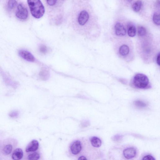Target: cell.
I'll list each match as a JSON object with an SVG mask.
<instances>
[{
    "label": "cell",
    "instance_id": "4316f807",
    "mask_svg": "<svg viewBox=\"0 0 160 160\" xmlns=\"http://www.w3.org/2000/svg\"><path fill=\"white\" fill-rule=\"evenodd\" d=\"M78 160H87V159L84 156H81L79 158Z\"/></svg>",
    "mask_w": 160,
    "mask_h": 160
},
{
    "label": "cell",
    "instance_id": "cb8c5ba5",
    "mask_svg": "<svg viewBox=\"0 0 160 160\" xmlns=\"http://www.w3.org/2000/svg\"><path fill=\"white\" fill-rule=\"evenodd\" d=\"M142 160H156L155 159L150 155H147L144 157Z\"/></svg>",
    "mask_w": 160,
    "mask_h": 160
},
{
    "label": "cell",
    "instance_id": "ac0fdd59",
    "mask_svg": "<svg viewBox=\"0 0 160 160\" xmlns=\"http://www.w3.org/2000/svg\"><path fill=\"white\" fill-rule=\"evenodd\" d=\"M40 157L39 154L38 153L35 152L29 155L28 159L29 160H38Z\"/></svg>",
    "mask_w": 160,
    "mask_h": 160
},
{
    "label": "cell",
    "instance_id": "6da1fadb",
    "mask_svg": "<svg viewBox=\"0 0 160 160\" xmlns=\"http://www.w3.org/2000/svg\"><path fill=\"white\" fill-rule=\"evenodd\" d=\"M89 4L82 0L73 1L70 14V25L78 34L89 36L91 32L92 15Z\"/></svg>",
    "mask_w": 160,
    "mask_h": 160
},
{
    "label": "cell",
    "instance_id": "7402d4cb",
    "mask_svg": "<svg viewBox=\"0 0 160 160\" xmlns=\"http://www.w3.org/2000/svg\"><path fill=\"white\" fill-rule=\"evenodd\" d=\"M134 103L135 106L139 108L145 107L147 106L146 104L144 102L139 101H135Z\"/></svg>",
    "mask_w": 160,
    "mask_h": 160
},
{
    "label": "cell",
    "instance_id": "52a82bcc",
    "mask_svg": "<svg viewBox=\"0 0 160 160\" xmlns=\"http://www.w3.org/2000/svg\"><path fill=\"white\" fill-rule=\"evenodd\" d=\"M82 149L81 142L79 140L75 141L72 145L70 150L72 153L74 155H77Z\"/></svg>",
    "mask_w": 160,
    "mask_h": 160
},
{
    "label": "cell",
    "instance_id": "484cf974",
    "mask_svg": "<svg viewBox=\"0 0 160 160\" xmlns=\"http://www.w3.org/2000/svg\"><path fill=\"white\" fill-rule=\"evenodd\" d=\"M156 61L157 64L160 65V54L159 53L157 57Z\"/></svg>",
    "mask_w": 160,
    "mask_h": 160
},
{
    "label": "cell",
    "instance_id": "3957f363",
    "mask_svg": "<svg viewBox=\"0 0 160 160\" xmlns=\"http://www.w3.org/2000/svg\"><path fill=\"white\" fill-rule=\"evenodd\" d=\"M31 13L36 18H40L43 16L45 13L44 7L40 1H27Z\"/></svg>",
    "mask_w": 160,
    "mask_h": 160
},
{
    "label": "cell",
    "instance_id": "8992f818",
    "mask_svg": "<svg viewBox=\"0 0 160 160\" xmlns=\"http://www.w3.org/2000/svg\"><path fill=\"white\" fill-rule=\"evenodd\" d=\"M20 56L30 62H34L35 59L33 55L29 51L24 50H21L18 52Z\"/></svg>",
    "mask_w": 160,
    "mask_h": 160
},
{
    "label": "cell",
    "instance_id": "ffe728a7",
    "mask_svg": "<svg viewBox=\"0 0 160 160\" xmlns=\"http://www.w3.org/2000/svg\"><path fill=\"white\" fill-rule=\"evenodd\" d=\"M153 21L157 25H160L159 14L156 13L154 14L153 16Z\"/></svg>",
    "mask_w": 160,
    "mask_h": 160
},
{
    "label": "cell",
    "instance_id": "d6986e66",
    "mask_svg": "<svg viewBox=\"0 0 160 160\" xmlns=\"http://www.w3.org/2000/svg\"><path fill=\"white\" fill-rule=\"evenodd\" d=\"M12 148V146L11 145L5 146L3 150L4 153L6 155H9L11 152Z\"/></svg>",
    "mask_w": 160,
    "mask_h": 160
},
{
    "label": "cell",
    "instance_id": "603a6c76",
    "mask_svg": "<svg viewBox=\"0 0 160 160\" xmlns=\"http://www.w3.org/2000/svg\"><path fill=\"white\" fill-rule=\"evenodd\" d=\"M40 52L43 54H46L48 51V49L46 46L44 45L40 46Z\"/></svg>",
    "mask_w": 160,
    "mask_h": 160
},
{
    "label": "cell",
    "instance_id": "5bb4252c",
    "mask_svg": "<svg viewBox=\"0 0 160 160\" xmlns=\"http://www.w3.org/2000/svg\"><path fill=\"white\" fill-rule=\"evenodd\" d=\"M130 51L128 47L126 45H123L119 49V53L122 56H125L128 55Z\"/></svg>",
    "mask_w": 160,
    "mask_h": 160
},
{
    "label": "cell",
    "instance_id": "7c38bea8",
    "mask_svg": "<svg viewBox=\"0 0 160 160\" xmlns=\"http://www.w3.org/2000/svg\"><path fill=\"white\" fill-rule=\"evenodd\" d=\"M40 79L43 81H46L50 77V73L46 69H42L39 73Z\"/></svg>",
    "mask_w": 160,
    "mask_h": 160
},
{
    "label": "cell",
    "instance_id": "277c9868",
    "mask_svg": "<svg viewBox=\"0 0 160 160\" xmlns=\"http://www.w3.org/2000/svg\"><path fill=\"white\" fill-rule=\"evenodd\" d=\"M133 84L135 87L140 89H145L149 84V80L147 77L142 73H138L133 79Z\"/></svg>",
    "mask_w": 160,
    "mask_h": 160
},
{
    "label": "cell",
    "instance_id": "d4e9b609",
    "mask_svg": "<svg viewBox=\"0 0 160 160\" xmlns=\"http://www.w3.org/2000/svg\"><path fill=\"white\" fill-rule=\"evenodd\" d=\"M18 115V113L16 112H11L10 114V116L12 117H15Z\"/></svg>",
    "mask_w": 160,
    "mask_h": 160
},
{
    "label": "cell",
    "instance_id": "4fadbf2b",
    "mask_svg": "<svg viewBox=\"0 0 160 160\" xmlns=\"http://www.w3.org/2000/svg\"><path fill=\"white\" fill-rule=\"evenodd\" d=\"M90 142L92 146L94 147L98 148L100 147L102 144L101 140L96 137H93L90 139Z\"/></svg>",
    "mask_w": 160,
    "mask_h": 160
},
{
    "label": "cell",
    "instance_id": "5b68a950",
    "mask_svg": "<svg viewBox=\"0 0 160 160\" xmlns=\"http://www.w3.org/2000/svg\"><path fill=\"white\" fill-rule=\"evenodd\" d=\"M15 15L20 20H26L28 17L29 12L26 6L22 3L18 4L16 11Z\"/></svg>",
    "mask_w": 160,
    "mask_h": 160
},
{
    "label": "cell",
    "instance_id": "7a4b0ae2",
    "mask_svg": "<svg viewBox=\"0 0 160 160\" xmlns=\"http://www.w3.org/2000/svg\"><path fill=\"white\" fill-rule=\"evenodd\" d=\"M48 17L51 22L58 25L62 22L64 15L63 1H45Z\"/></svg>",
    "mask_w": 160,
    "mask_h": 160
},
{
    "label": "cell",
    "instance_id": "44dd1931",
    "mask_svg": "<svg viewBox=\"0 0 160 160\" xmlns=\"http://www.w3.org/2000/svg\"><path fill=\"white\" fill-rule=\"evenodd\" d=\"M138 33L139 36H145L146 33L145 29L142 26L139 27L138 29Z\"/></svg>",
    "mask_w": 160,
    "mask_h": 160
},
{
    "label": "cell",
    "instance_id": "8fae6325",
    "mask_svg": "<svg viewBox=\"0 0 160 160\" xmlns=\"http://www.w3.org/2000/svg\"><path fill=\"white\" fill-rule=\"evenodd\" d=\"M23 156V153L22 150L20 148L16 149L12 155V158L14 160H20L22 159Z\"/></svg>",
    "mask_w": 160,
    "mask_h": 160
},
{
    "label": "cell",
    "instance_id": "e0dca14e",
    "mask_svg": "<svg viewBox=\"0 0 160 160\" xmlns=\"http://www.w3.org/2000/svg\"><path fill=\"white\" fill-rule=\"evenodd\" d=\"M17 4V2L16 1H9L7 4V9L10 11L13 10Z\"/></svg>",
    "mask_w": 160,
    "mask_h": 160
},
{
    "label": "cell",
    "instance_id": "ba28073f",
    "mask_svg": "<svg viewBox=\"0 0 160 160\" xmlns=\"http://www.w3.org/2000/svg\"><path fill=\"white\" fill-rule=\"evenodd\" d=\"M137 150L134 148H129L123 151L124 157L127 159H132L136 156Z\"/></svg>",
    "mask_w": 160,
    "mask_h": 160
},
{
    "label": "cell",
    "instance_id": "9c48e42d",
    "mask_svg": "<svg viewBox=\"0 0 160 160\" xmlns=\"http://www.w3.org/2000/svg\"><path fill=\"white\" fill-rule=\"evenodd\" d=\"M116 34L118 36H122L126 35V30L125 27L120 23H117L115 26Z\"/></svg>",
    "mask_w": 160,
    "mask_h": 160
},
{
    "label": "cell",
    "instance_id": "2e32d148",
    "mask_svg": "<svg viewBox=\"0 0 160 160\" xmlns=\"http://www.w3.org/2000/svg\"><path fill=\"white\" fill-rule=\"evenodd\" d=\"M142 1H137L133 3L132 5V8L135 12H138L141 9L142 6Z\"/></svg>",
    "mask_w": 160,
    "mask_h": 160
},
{
    "label": "cell",
    "instance_id": "9a60e30c",
    "mask_svg": "<svg viewBox=\"0 0 160 160\" xmlns=\"http://www.w3.org/2000/svg\"><path fill=\"white\" fill-rule=\"evenodd\" d=\"M136 33V30L135 27L133 25H129L128 30V34L129 36L134 37Z\"/></svg>",
    "mask_w": 160,
    "mask_h": 160
},
{
    "label": "cell",
    "instance_id": "30bf717a",
    "mask_svg": "<svg viewBox=\"0 0 160 160\" xmlns=\"http://www.w3.org/2000/svg\"><path fill=\"white\" fill-rule=\"evenodd\" d=\"M39 146L38 141L34 140L31 141L27 145L26 149V151L27 152H34L37 150Z\"/></svg>",
    "mask_w": 160,
    "mask_h": 160
}]
</instances>
